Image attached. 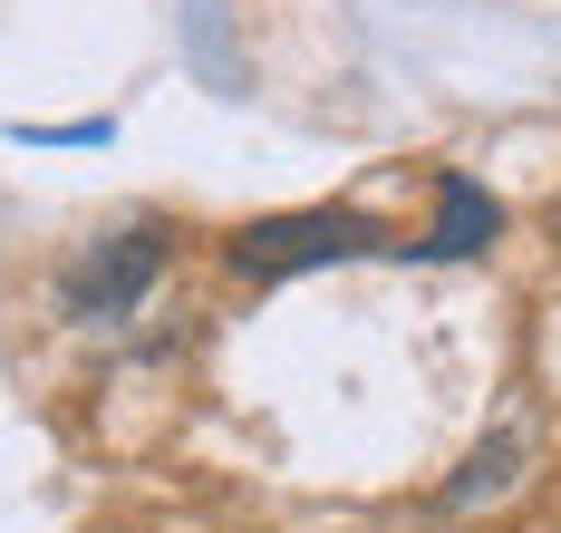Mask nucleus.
<instances>
[{
  "label": "nucleus",
  "mask_w": 561,
  "mask_h": 533,
  "mask_svg": "<svg viewBox=\"0 0 561 533\" xmlns=\"http://www.w3.org/2000/svg\"><path fill=\"white\" fill-rule=\"evenodd\" d=\"M358 252H397V234L368 224V214H272V224H242L232 234V272L242 282H290V272L358 262Z\"/></svg>",
  "instance_id": "nucleus-1"
},
{
  "label": "nucleus",
  "mask_w": 561,
  "mask_h": 533,
  "mask_svg": "<svg viewBox=\"0 0 561 533\" xmlns=\"http://www.w3.org/2000/svg\"><path fill=\"white\" fill-rule=\"evenodd\" d=\"M156 262H165V234H116L107 252H88V262L68 272V310H78V320H116L126 300L156 282Z\"/></svg>",
  "instance_id": "nucleus-2"
},
{
  "label": "nucleus",
  "mask_w": 561,
  "mask_h": 533,
  "mask_svg": "<svg viewBox=\"0 0 561 533\" xmlns=\"http://www.w3.org/2000/svg\"><path fill=\"white\" fill-rule=\"evenodd\" d=\"M436 194H446L436 252H484V242H494V204H484V184H465V175H436Z\"/></svg>",
  "instance_id": "nucleus-3"
},
{
  "label": "nucleus",
  "mask_w": 561,
  "mask_h": 533,
  "mask_svg": "<svg viewBox=\"0 0 561 533\" xmlns=\"http://www.w3.org/2000/svg\"><path fill=\"white\" fill-rule=\"evenodd\" d=\"M504 475H513V436H494V446H484L474 466L455 475V504H474V495H504Z\"/></svg>",
  "instance_id": "nucleus-4"
}]
</instances>
